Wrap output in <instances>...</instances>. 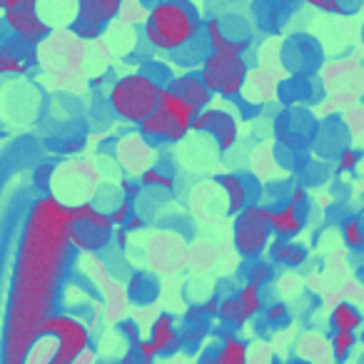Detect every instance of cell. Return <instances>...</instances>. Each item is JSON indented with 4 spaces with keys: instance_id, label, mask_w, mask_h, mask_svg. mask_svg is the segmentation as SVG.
I'll return each mask as SVG.
<instances>
[{
    "instance_id": "obj_1",
    "label": "cell",
    "mask_w": 364,
    "mask_h": 364,
    "mask_svg": "<svg viewBox=\"0 0 364 364\" xmlns=\"http://www.w3.org/2000/svg\"><path fill=\"white\" fill-rule=\"evenodd\" d=\"M70 205L46 195L31 208L3 329V364H26L38 329L53 314L70 252Z\"/></svg>"
},
{
    "instance_id": "obj_2",
    "label": "cell",
    "mask_w": 364,
    "mask_h": 364,
    "mask_svg": "<svg viewBox=\"0 0 364 364\" xmlns=\"http://www.w3.org/2000/svg\"><path fill=\"white\" fill-rule=\"evenodd\" d=\"M145 41L157 53H185L195 46L205 21L193 0H157L145 16Z\"/></svg>"
},
{
    "instance_id": "obj_3",
    "label": "cell",
    "mask_w": 364,
    "mask_h": 364,
    "mask_svg": "<svg viewBox=\"0 0 364 364\" xmlns=\"http://www.w3.org/2000/svg\"><path fill=\"white\" fill-rule=\"evenodd\" d=\"M162 85L155 82L150 75L142 70L127 73V75L117 77L107 90V105L120 120L130 122V125H140L142 120L157 110L160 102Z\"/></svg>"
},
{
    "instance_id": "obj_4",
    "label": "cell",
    "mask_w": 364,
    "mask_h": 364,
    "mask_svg": "<svg viewBox=\"0 0 364 364\" xmlns=\"http://www.w3.org/2000/svg\"><path fill=\"white\" fill-rule=\"evenodd\" d=\"M205 85L213 90V95L225 100H237L245 92L250 80V65L245 55H228V53H208L200 65Z\"/></svg>"
},
{
    "instance_id": "obj_5",
    "label": "cell",
    "mask_w": 364,
    "mask_h": 364,
    "mask_svg": "<svg viewBox=\"0 0 364 364\" xmlns=\"http://www.w3.org/2000/svg\"><path fill=\"white\" fill-rule=\"evenodd\" d=\"M70 245L80 252H100L115 240L110 213H102L92 203L70 205Z\"/></svg>"
},
{
    "instance_id": "obj_6",
    "label": "cell",
    "mask_w": 364,
    "mask_h": 364,
    "mask_svg": "<svg viewBox=\"0 0 364 364\" xmlns=\"http://www.w3.org/2000/svg\"><path fill=\"white\" fill-rule=\"evenodd\" d=\"M272 225H269V208L264 205H250L245 208L240 215H235L232 223V242L235 250L240 252V257L250 259H259L272 245Z\"/></svg>"
},
{
    "instance_id": "obj_7",
    "label": "cell",
    "mask_w": 364,
    "mask_h": 364,
    "mask_svg": "<svg viewBox=\"0 0 364 364\" xmlns=\"http://www.w3.org/2000/svg\"><path fill=\"white\" fill-rule=\"evenodd\" d=\"M55 337L58 347L46 364H75V359L90 347V332L87 327L73 314L53 312L38 329V339Z\"/></svg>"
},
{
    "instance_id": "obj_8",
    "label": "cell",
    "mask_w": 364,
    "mask_h": 364,
    "mask_svg": "<svg viewBox=\"0 0 364 364\" xmlns=\"http://www.w3.org/2000/svg\"><path fill=\"white\" fill-rule=\"evenodd\" d=\"M205 48L210 53H228V55H245L250 50V28L240 16H220L205 21Z\"/></svg>"
},
{
    "instance_id": "obj_9",
    "label": "cell",
    "mask_w": 364,
    "mask_h": 364,
    "mask_svg": "<svg viewBox=\"0 0 364 364\" xmlns=\"http://www.w3.org/2000/svg\"><path fill=\"white\" fill-rule=\"evenodd\" d=\"M190 132L210 135L215 140V145H218V150L228 152L237 142V117H235V112L225 110V107H208V110L198 112Z\"/></svg>"
},
{
    "instance_id": "obj_10",
    "label": "cell",
    "mask_w": 364,
    "mask_h": 364,
    "mask_svg": "<svg viewBox=\"0 0 364 364\" xmlns=\"http://www.w3.org/2000/svg\"><path fill=\"white\" fill-rule=\"evenodd\" d=\"M3 28L16 38L28 50L36 48L50 36V26L41 18L38 8H16V11H3Z\"/></svg>"
},
{
    "instance_id": "obj_11",
    "label": "cell",
    "mask_w": 364,
    "mask_h": 364,
    "mask_svg": "<svg viewBox=\"0 0 364 364\" xmlns=\"http://www.w3.org/2000/svg\"><path fill=\"white\" fill-rule=\"evenodd\" d=\"M137 130H140V135L145 137L150 145H175V142H180L182 137L190 132L188 127H182L175 117L162 112L160 107H157L147 120H142L140 125H137Z\"/></svg>"
},
{
    "instance_id": "obj_12",
    "label": "cell",
    "mask_w": 364,
    "mask_h": 364,
    "mask_svg": "<svg viewBox=\"0 0 364 364\" xmlns=\"http://www.w3.org/2000/svg\"><path fill=\"white\" fill-rule=\"evenodd\" d=\"M167 87H170L172 92H177L185 102H190L198 112L208 110L210 102H213V97H215L213 90L205 85L200 70H188V73H182V75H175Z\"/></svg>"
},
{
    "instance_id": "obj_13",
    "label": "cell",
    "mask_w": 364,
    "mask_h": 364,
    "mask_svg": "<svg viewBox=\"0 0 364 364\" xmlns=\"http://www.w3.org/2000/svg\"><path fill=\"white\" fill-rule=\"evenodd\" d=\"M218 185L225 190V198H228V213L240 215L245 208L255 205V190H252V182H250V175H240V172H225V175L215 177Z\"/></svg>"
},
{
    "instance_id": "obj_14",
    "label": "cell",
    "mask_w": 364,
    "mask_h": 364,
    "mask_svg": "<svg viewBox=\"0 0 364 364\" xmlns=\"http://www.w3.org/2000/svg\"><path fill=\"white\" fill-rule=\"evenodd\" d=\"M269 225H272L274 237L294 240L304 230V210H297L294 205H279L269 208Z\"/></svg>"
},
{
    "instance_id": "obj_15",
    "label": "cell",
    "mask_w": 364,
    "mask_h": 364,
    "mask_svg": "<svg viewBox=\"0 0 364 364\" xmlns=\"http://www.w3.org/2000/svg\"><path fill=\"white\" fill-rule=\"evenodd\" d=\"M122 11V0H77V21L105 28Z\"/></svg>"
},
{
    "instance_id": "obj_16",
    "label": "cell",
    "mask_w": 364,
    "mask_h": 364,
    "mask_svg": "<svg viewBox=\"0 0 364 364\" xmlns=\"http://www.w3.org/2000/svg\"><path fill=\"white\" fill-rule=\"evenodd\" d=\"M150 342L157 354H170L182 347V334L175 327L172 314H160L150 327Z\"/></svg>"
},
{
    "instance_id": "obj_17",
    "label": "cell",
    "mask_w": 364,
    "mask_h": 364,
    "mask_svg": "<svg viewBox=\"0 0 364 364\" xmlns=\"http://www.w3.org/2000/svg\"><path fill=\"white\" fill-rule=\"evenodd\" d=\"M28 48L13 38V43H0V77L6 75H26L31 63L26 55Z\"/></svg>"
},
{
    "instance_id": "obj_18",
    "label": "cell",
    "mask_w": 364,
    "mask_h": 364,
    "mask_svg": "<svg viewBox=\"0 0 364 364\" xmlns=\"http://www.w3.org/2000/svg\"><path fill=\"white\" fill-rule=\"evenodd\" d=\"M157 107H160L162 112H167L170 117H175L177 122H180L182 127H193V120L198 117V110H195L190 102L182 100L177 92H172L170 87H162L160 92V102H157Z\"/></svg>"
},
{
    "instance_id": "obj_19",
    "label": "cell",
    "mask_w": 364,
    "mask_h": 364,
    "mask_svg": "<svg viewBox=\"0 0 364 364\" xmlns=\"http://www.w3.org/2000/svg\"><path fill=\"white\" fill-rule=\"evenodd\" d=\"M272 264H287V267H299L307 262V250L302 245H294L292 240H272L267 250Z\"/></svg>"
},
{
    "instance_id": "obj_20",
    "label": "cell",
    "mask_w": 364,
    "mask_h": 364,
    "mask_svg": "<svg viewBox=\"0 0 364 364\" xmlns=\"http://www.w3.org/2000/svg\"><path fill=\"white\" fill-rule=\"evenodd\" d=\"M362 322H364L362 312L349 302H339L337 307L332 309V314H329V324H332L334 332H354L357 334V329H362Z\"/></svg>"
},
{
    "instance_id": "obj_21",
    "label": "cell",
    "mask_w": 364,
    "mask_h": 364,
    "mask_svg": "<svg viewBox=\"0 0 364 364\" xmlns=\"http://www.w3.org/2000/svg\"><path fill=\"white\" fill-rule=\"evenodd\" d=\"M218 352L220 364H247V342L240 339L237 334H225Z\"/></svg>"
},
{
    "instance_id": "obj_22",
    "label": "cell",
    "mask_w": 364,
    "mask_h": 364,
    "mask_svg": "<svg viewBox=\"0 0 364 364\" xmlns=\"http://www.w3.org/2000/svg\"><path fill=\"white\" fill-rule=\"evenodd\" d=\"M218 319H220V322H223V324H228V327H242V324L247 322V317H245L242 304H240L237 294H232V297L220 299V312H218Z\"/></svg>"
},
{
    "instance_id": "obj_23",
    "label": "cell",
    "mask_w": 364,
    "mask_h": 364,
    "mask_svg": "<svg viewBox=\"0 0 364 364\" xmlns=\"http://www.w3.org/2000/svg\"><path fill=\"white\" fill-rule=\"evenodd\" d=\"M237 299H240V304H242V312L247 319L257 317L264 307L262 292H259V287H255V284H245V287L237 292Z\"/></svg>"
},
{
    "instance_id": "obj_24",
    "label": "cell",
    "mask_w": 364,
    "mask_h": 364,
    "mask_svg": "<svg viewBox=\"0 0 364 364\" xmlns=\"http://www.w3.org/2000/svg\"><path fill=\"white\" fill-rule=\"evenodd\" d=\"M342 240L349 250H364V225L359 218H349L342 223Z\"/></svg>"
},
{
    "instance_id": "obj_25",
    "label": "cell",
    "mask_w": 364,
    "mask_h": 364,
    "mask_svg": "<svg viewBox=\"0 0 364 364\" xmlns=\"http://www.w3.org/2000/svg\"><path fill=\"white\" fill-rule=\"evenodd\" d=\"M272 262H264V259H255V262H250L247 272H245V277H247V284H255V287L262 289L264 284L272 279Z\"/></svg>"
},
{
    "instance_id": "obj_26",
    "label": "cell",
    "mask_w": 364,
    "mask_h": 364,
    "mask_svg": "<svg viewBox=\"0 0 364 364\" xmlns=\"http://www.w3.org/2000/svg\"><path fill=\"white\" fill-rule=\"evenodd\" d=\"M140 185L142 188H160V190H172L175 188V177L162 172L160 167H150L140 175Z\"/></svg>"
},
{
    "instance_id": "obj_27",
    "label": "cell",
    "mask_w": 364,
    "mask_h": 364,
    "mask_svg": "<svg viewBox=\"0 0 364 364\" xmlns=\"http://www.w3.org/2000/svg\"><path fill=\"white\" fill-rule=\"evenodd\" d=\"M354 344H357V334L354 332H334L332 334V354L337 362H344V359L352 354Z\"/></svg>"
},
{
    "instance_id": "obj_28",
    "label": "cell",
    "mask_w": 364,
    "mask_h": 364,
    "mask_svg": "<svg viewBox=\"0 0 364 364\" xmlns=\"http://www.w3.org/2000/svg\"><path fill=\"white\" fill-rule=\"evenodd\" d=\"M132 215H135V205H132V200H125V198L110 210V220L115 228H125L127 220H130Z\"/></svg>"
},
{
    "instance_id": "obj_29",
    "label": "cell",
    "mask_w": 364,
    "mask_h": 364,
    "mask_svg": "<svg viewBox=\"0 0 364 364\" xmlns=\"http://www.w3.org/2000/svg\"><path fill=\"white\" fill-rule=\"evenodd\" d=\"M102 31L105 28H97L92 26V23H85V21H73L70 23V33L77 38H82V41H92V38H100Z\"/></svg>"
},
{
    "instance_id": "obj_30",
    "label": "cell",
    "mask_w": 364,
    "mask_h": 364,
    "mask_svg": "<svg viewBox=\"0 0 364 364\" xmlns=\"http://www.w3.org/2000/svg\"><path fill=\"white\" fill-rule=\"evenodd\" d=\"M357 165H359V152L352 150V147H344L337 157V172L339 175H344V172H354L357 170Z\"/></svg>"
},
{
    "instance_id": "obj_31",
    "label": "cell",
    "mask_w": 364,
    "mask_h": 364,
    "mask_svg": "<svg viewBox=\"0 0 364 364\" xmlns=\"http://www.w3.org/2000/svg\"><path fill=\"white\" fill-rule=\"evenodd\" d=\"M208 334V324L198 322V324H190L188 332L182 334V344H188V347H198L203 342V337Z\"/></svg>"
},
{
    "instance_id": "obj_32",
    "label": "cell",
    "mask_w": 364,
    "mask_h": 364,
    "mask_svg": "<svg viewBox=\"0 0 364 364\" xmlns=\"http://www.w3.org/2000/svg\"><path fill=\"white\" fill-rule=\"evenodd\" d=\"M299 3H307V6L317 8L322 13H332V16H344L342 0H299Z\"/></svg>"
},
{
    "instance_id": "obj_33",
    "label": "cell",
    "mask_w": 364,
    "mask_h": 364,
    "mask_svg": "<svg viewBox=\"0 0 364 364\" xmlns=\"http://www.w3.org/2000/svg\"><path fill=\"white\" fill-rule=\"evenodd\" d=\"M264 319H267L269 324H284V322H287V319H289L287 304H282V302L269 304V307L264 309Z\"/></svg>"
},
{
    "instance_id": "obj_34",
    "label": "cell",
    "mask_w": 364,
    "mask_h": 364,
    "mask_svg": "<svg viewBox=\"0 0 364 364\" xmlns=\"http://www.w3.org/2000/svg\"><path fill=\"white\" fill-rule=\"evenodd\" d=\"M120 190H122V198H125V200H132V203H135V200L140 198L142 185H140L137 180H132V177H125V180L120 182Z\"/></svg>"
},
{
    "instance_id": "obj_35",
    "label": "cell",
    "mask_w": 364,
    "mask_h": 364,
    "mask_svg": "<svg viewBox=\"0 0 364 364\" xmlns=\"http://www.w3.org/2000/svg\"><path fill=\"white\" fill-rule=\"evenodd\" d=\"M307 203H309L307 190L294 188V190H292V195H289V205H294L297 210H307Z\"/></svg>"
},
{
    "instance_id": "obj_36",
    "label": "cell",
    "mask_w": 364,
    "mask_h": 364,
    "mask_svg": "<svg viewBox=\"0 0 364 364\" xmlns=\"http://www.w3.org/2000/svg\"><path fill=\"white\" fill-rule=\"evenodd\" d=\"M185 322L188 324H198V322H205V309L203 304H193V307L185 312Z\"/></svg>"
},
{
    "instance_id": "obj_37",
    "label": "cell",
    "mask_w": 364,
    "mask_h": 364,
    "mask_svg": "<svg viewBox=\"0 0 364 364\" xmlns=\"http://www.w3.org/2000/svg\"><path fill=\"white\" fill-rule=\"evenodd\" d=\"M120 329H122V334L127 337V342H130V347H137V344L142 342L140 334H137V327H135L132 322H122V327H120Z\"/></svg>"
},
{
    "instance_id": "obj_38",
    "label": "cell",
    "mask_w": 364,
    "mask_h": 364,
    "mask_svg": "<svg viewBox=\"0 0 364 364\" xmlns=\"http://www.w3.org/2000/svg\"><path fill=\"white\" fill-rule=\"evenodd\" d=\"M16 8H38V0H6L3 11H16Z\"/></svg>"
},
{
    "instance_id": "obj_39",
    "label": "cell",
    "mask_w": 364,
    "mask_h": 364,
    "mask_svg": "<svg viewBox=\"0 0 364 364\" xmlns=\"http://www.w3.org/2000/svg\"><path fill=\"white\" fill-rule=\"evenodd\" d=\"M203 309H205V317H218V312H220V297H210L208 302H203Z\"/></svg>"
},
{
    "instance_id": "obj_40",
    "label": "cell",
    "mask_w": 364,
    "mask_h": 364,
    "mask_svg": "<svg viewBox=\"0 0 364 364\" xmlns=\"http://www.w3.org/2000/svg\"><path fill=\"white\" fill-rule=\"evenodd\" d=\"M140 228H145V218H142V215H132L130 220H127V225H125V230L127 232H130V230H140Z\"/></svg>"
},
{
    "instance_id": "obj_41",
    "label": "cell",
    "mask_w": 364,
    "mask_h": 364,
    "mask_svg": "<svg viewBox=\"0 0 364 364\" xmlns=\"http://www.w3.org/2000/svg\"><path fill=\"white\" fill-rule=\"evenodd\" d=\"M115 242H117V247H120V250H125V247H127V230H125V228H117Z\"/></svg>"
},
{
    "instance_id": "obj_42",
    "label": "cell",
    "mask_w": 364,
    "mask_h": 364,
    "mask_svg": "<svg viewBox=\"0 0 364 364\" xmlns=\"http://www.w3.org/2000/svg\"><path fill=\"white\" fill-rule=\"evenodd\" d=\"M200 364H220L218 352H208V354H203V359H200Z\"/></svg>"
},
{
    "instance_id": "obj_43",
    "label": "cell",
    "mask_w": 364,
    "mask_h": 364,
    "mask_svg": "<svg viewBox=\"0 0 364 364\" xmlns=\"http://www.w3.org/2000/svg\"><path fill=\"white\" fill-rule=\"evenodd\" d=\"M294 3H299V0H279V6H294Z\"/></svg>"
},
{
    "instance_id": "obj_44",
    "label": "cell",
    "mask_w": 364,
    "mask_h": 364,
    "mask_svg": "<svg viewBox=\"0 0 364 364\" xmlns=\"http://www.w3.org/2000/svg\"><path fill=\"white\" fill-rule=\"evenodd\" d=\"M359 342L364 344V327H362V332H359Z\"/></svg>"
},
{
    "instance_id": "obj_45",
    "label": "cell",
    "mask_w": 364,
    "mask_h": 364,
    "mask_svg": "<svg viewBox=\"0 0 364 364\" xmlns=\"http://www.w3.org/2000/svg\"><path fill=\"white\" fill-rule=\"evenodd\" d=\"M3 6H6V0H0V11H3Z\"/></svg>"
},
{
    "instance_id": "obj_46",
    "label": "cell",
    "mask_w": 364,
    "mask_h": 364,
    "mask_svg": "<svg viewBox=\"0 0 364 364\" xmlns=\"http://www.w3.org/2000/svg\"><path fill=\"white\" fill-rule=\"evenodd\" d=\"M294 364H307V362H294Z\"/></svg>"
}]
</instances>
